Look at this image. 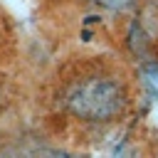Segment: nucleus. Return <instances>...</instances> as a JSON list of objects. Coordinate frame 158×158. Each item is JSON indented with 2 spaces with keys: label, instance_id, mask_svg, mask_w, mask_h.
Instances as JSON below:
<instances>
[{
  "label": "nucleus",
  "instance_id": "nucleus-3",
  "mask_svg": "<svg viewBox=\"0 0 158 158\" xmlns=\"http://www.w3.org/2000/svg\"><path fill=\"white\" fill-rule=\"evenodd\" d=\"M96 2H101V5L109 7V10H126V7H131L136 0H96Z\"/></svg>",
  "mask_w": 158,
  "mask_h": 158
},
{
  "label": "nucleus",
  "instance_id": "nucleus-1",
  "mask_svg": "<svg viewBox=\"0 0 158 158\" xmlns=\"http://www.w3.org/2000/svg\"><path fill=\"white\" fill-rule=\"evenodd\" d=\"M67 106L74 116L86 121H109L118 116L126 106L123 89L106 77H91L72 89L67 96Z\"/></svg>",
  "mask_w": 158,
  "mask_h": 158
},
{
  "label": "nucleus",
  "instance_id": "nucleus-2",
  "mask_svg": "<svg viewBox=\"0 0 158 158\" xmlns=\"http://www.w3.org/2000/svg\"><path fill=\"white\" fill-rule=\"evenodd\" d=\"M141 84L151 96H158V64H146L141 69Z\"/></svg>",
  "mask_w": 158,
  "mask_h": 158
}]
</instances>
